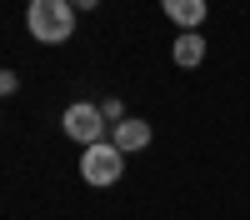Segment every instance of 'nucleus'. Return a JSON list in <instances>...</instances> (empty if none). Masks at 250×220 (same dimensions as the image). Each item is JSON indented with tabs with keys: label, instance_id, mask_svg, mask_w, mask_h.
Returning a JSON list of instances; mask_svg holds the SVG:
<instances>
[{
	"label": "nucleus",
	"instance_id": "f257e3e1",
	"mask_svg": "<svg viewBox=\"0 0 250 220\" xmlns=\"http://www.w3.org/2000/svg\"><path fill=\"white\" fill-rule=\"evenodd\" d=\"M75 5L70 0H30V10H25V25L35 40H45V45H60V40H70L75 35Z\"/></svg>",
	"mask_w": 250,
	"mask_h": 220
},
{
	"label": "nucleus",
	"instance_id": "f03ea898",
	"mask_svg": "<svg viewBox=\"0 0 250 220\" xmlns=\"http://www.w3.org/2000/svg\"><path fill=\"white\" fill-rule=\"evenodd\" d=\"M125 170V155L110 145V140H100V145H85V155H80V175H85V185H115Z\"/></svg>",
	"mask_w": 250,
	"mask_h": 220
},
{
	"label": "nucleus",
	"instance_id": "7ed1b4c3",
	"mask_svg": "<svg viewBox=\"0 0 250 220\" xmlns=\"http://www.w3.org/2000/svg\"><path fill=\"white\" fill-rule=\"evenodd\" d=\"M65 135L75 145H100V140L110 135V125H105V115H100V105L75 100V105H65Z\"/></svg>",
	"mask_w": 250,
	"mask_h": 220
},
{
	"label": "nucleus",
	"instance_id": "20e7f679",
	"mask_svg": "<svg viewBox=\"0 0 250 220\" xmlns=\"http://www.w3.org/2000/svg\"><path fill=\"white\" fill-rule=\"evenodd\" d=\"M110 145H115L120 155H130V150H145V145H150V125H145V120H135V115H125L120 125L110 130Z\"/></svg>",
	"mask_w": 250,
	"mask_h": 220
},
{
	"label": "nucleus",
	"instance_id": "39448f33",
	"mask_svg": "<svg viewBox=\"0 0 250 220\" xmlns=\"http://www.w3.org/2000/svg\"><path fill=\"white\" fill-rule=\"evenodd\" d=\"M170 60H175L180 70H195L200 60H205V35L200 30H180L175 45H170Z\"/></svg>",
	"mask_w": 250,
	"mask_h": 220
},
{
	"label": "nucleus",
	"instance_id": "423d86ee",
	"mask_svg": "<svg viewBox=\"0 0 250 220\" xmlns=\"http://www.w3.org/2000/svg\"><path fill=\"white\" fill-rule=\"evenodd\" d=\"M165 20H175V30H200L205 20V0H160Z\"/></svg>",
	"mask_w": 250,
	"mask_h": 220
},
{
	"label": "nucleus",
	"instance_id": "0eeeda50",
	"mask_svg": "<svg viewBox=\"0 0 250 220\" xmlns=\"http://www.w3.org/2000/svg\"><path fill=\"white\" fill-rule=\"evenodd\" d=\"M100 115H105V125L115 130L120 120H125V105H120V95H105V100H100Z\"/></svg>",
	"mask_w": 250,
	"mask_h": 220
},
{
	"label": "nucleus",
	"instance_id": "6e6552de",
	"mask_svg": "<svg viewBox=\"0 0 250 220\" xmlns=\"http://www.w3.org/2000/svg\"><path fill=\"white\" fill-rule=\"evenodd\" d=\"M15 90H20V75L0 65V95H15Z\"/></svg>",
	"mask_w": 250,
	"mask_h": 220
},
{
	"label": "nucleus",
	"instance_id": "1a4fd4ad",
	"mask_svg": "<svg viewBox=\"0 0 250 220\" xmlns=\"http://www.w3.org/2000/svg\"><path fill=\"white\" fill-rule=\"evenodd\" d=\"M70 5H75V10H95L100 0H70Z\"/></svg>",
	"mask_w": 250,
	"mask_h": 220
}]
</instances>
